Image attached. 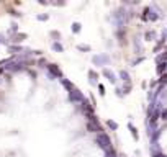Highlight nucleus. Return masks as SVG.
<instances>
[{"instance_id":"obj_19","label":"nucleus","mask_w":167,"mask_h":157,"mask_svg":"<svg viewBox=\"0 0 167 157\" xmlns=\"http://www.w3.org/2000/svg\"><path fill=\"white\" fill-rule=\"evenodd\" d=\"M49 36H52V38H61V33L59 31H49Z\"/></svg>"},{"instance_id":"obj_13","label":"nucleus","mask_w":167,"mask_h":157,"mask_svg":"<svg viewBox=\"0 0 167 157\" xmlns=\"http://www.w3.org/2000/svg\"><path fill=\"white\" fill-rule=\"evenodd\" d=\"M107 124H108L110 129H113V131H116V129H118V123H116V121H113V119H108Z\"/></svg>"},{"instance_id":"obj_12","label":"nucleus","mask_w":167,"mask_h":157,"mask_svg":"<svg viewBox=\"0 0 167 157\" xmlns=\"http://www.w3.org/2000/svg\"><path fill=\"white\" fill-rule=\"evenodd\" d=\"M154 38H156V31H152V30L146 31V39H148V41H152Z\"/></svg>"},{"instance_id":"obj_2","label":"nucleus","mask_w":167,"mask_h":157,"mask_svg":"<svg viewBox=\"0 0 167 157\" xmlns=\"http://www.w3.org/2000/svg\"><path fill=\"white\" fill-rule=\"evenodd\" d=\"M69 100H71V102H85V98H84V93L82 92H79V90H72L71 93H69Z\"/></svg>"},{"instance_id":"obj_21","label":"nucleus","mask_w":167,"mask_h":157,"mask_svg":"<svg viewBox=\"0 0 167 157\" xmlns=\"http://www.w3.org/2000/svg\"><path fill=\"white\" fill-rule=\"evenodd\" d=\"M152 157H167V155L164 154V152H161V151H157V152H154V154H152Z\"/></svg>"},{"instance_id":"obj_15","label":"nucleus","mask_w":167,"mask_h":157,"mask_svg":"<svg viewBox=\"0 0 167 157\" xmlns=\"http://www.w3.org/2000/svg\"><path fill=\"white\" fill-rule=\"evenodd\" d=\"M62 85L66 87V88H67L69 92H72V90H74V85H72V83L69 82V80H66V79H62Z\"/></svg>"},{"instance_id":"obj_14","label":"nucleus","mask_w":167,"mask_h":157,"mask_svg":"<svg viewBox=\"0 0 167 157\" xmlns=\"http://www.w3.org/2000/svg\"><path fill=\"white\" fill-rule=\"evenodd\" d=\"M80 28H82V25H80V23H72V26H71V30H72V33H79L80 31Z\"/></svg>"},{"instance_id":"obj_9","label":"nucleus","mask_w":167,"mask_h":157,"mask_svg":"<svg viewBox=\"0 0 167 157\" xmlns=\"http://www.w3.org/2000/svg\"><path fill=\"white\" fill-rule=\"evenodd\" d=\"M52 49H54L56 52H62V51H64V47H62V44H61V43L54 41V43H52Z\"/></svg>"},{"instance_id":"obj_7","label":"nucleus","mask_w":167,"mask_h":157,"mask_svg":"<svg viewBox=\"0 0 167 157\" xmlns=\"http://www.w3.org/2000/svg\"><path fill=\"white\" fill-rule=\"evenodd\" d=\"M48 69H49V72H52V74H54L58 79L62 77V72H61L59 67H56V64H51V66H48Z\"/></svg>"},{"instance_id":"obj_22","label":"nucleus","mask_w":167,"mask_h":157,"mask_svg":"<svg viewBox=\"0 0 167 157\" xmlns=\"http://www.w3.org/2000/svg\"><path fill=\"white\" fill-rule=\"evenodd\" d=\"M99 90H100V95H105V87L102 83H99Z\"/></svg>"},{"instance_id":"obj_10","label":"nucleus","mask_w":167,"mask_h":157,"mask_svg":"<svg viewBox=\"0 0 167 157\" xmlns=\"http://www.w3.org/2000/svg\"><path fill=\"white\" fill-rule=\"evenodd\" d=\"M131 88H133L131 82H125V83H123V88H121V90H123V93H129V92H131Z\"/></svg>"},{"instance_id":"obj_4","label":"nucleus","mask_w":167,"mask_h":157,"mask_svg":"<svg viewBox=\"0 0 167 157\" xmlns=\"http://www.w3.org/2000/svg\"><path fill=\"white\" fill-rule=\"evenodd\" d=\"M156 72L159 75H164V74H167V62H164V61H159L157 62V67H156Z\"/></svg>"},{"instance_id":"obj_23","label":"nucleus","mask_w":167,"mask_h":157,"mask_svg":"<svg viewBox=\"0 0 167 157\" xmlns=\"http://www.w3.org/2000/svg\"><path fill=\"white\" fill-rule=\"evenodd\" d=\"M116 95L118 96H123L125 93H123V90H121V88H116Z\"/></svg>"},{"instance_id":"obj_3","label":"nucleus","mask_w":167,"mask_h":157,"mask_svg":"<svg viewBox=\"0 0 167 157\" xmlns=\"http://www.w3.org/2000/svg\"><path fill=\"white\" fill-rule=\"evenodd\" d=\"M102 74H103L105 77H107V80H108V82H112V83H116V75L113 74V72L110 70L108 67H105V69L102 70Z\"/></svg>"},{"instance_id":"obj_20","label":"nucleus","mask_w":167,"mask_h":157,"mask_svg":"<svg viewBox=\"0 0 167 157\" xmlns=\"http://www.w3.org/2000/svg\"><path fill=\"white\" fill-rule=\"evenodd\" d=\"M36 18H38L39 21H44V20H48L49 17H48V15H44V13H41V15H38V17H36Z\"/></svg>"},{"instance_id":"obj_6","label":"nucleus","mask_w":167,"mask_h":157,"mask_svg":"<svg viewBox=\"0 0 167 157\" xmlns=\"http://www.w3.org/2000/svg\"><path fill=\"white\" fill-rule=\"evenodd\" d=\"M89 77H90V83L92 85H99V82H97V79H99V72H95L93 69L89 70Z\"/></svg>"},{"instance_id":"obj_11","label":"nucleus","mask_w":167,"mask_h":157,"mask_svg":"<svg viewBox=\"0 0 167 157\" xmlns=\"http://www.w3.org/2000/svg\"><path fill=\"white\" fill-rule=\"evenodd\" d=\"M120 77H121V80H123V82H129V74L126 70H120Z\"/></svg>"},{"instance_id":"obj_18","label":"nucleus","mask_w":167,"mask_h":157,"mask_svg":"<svg viewBox=\"0 0 167 157\" xmlns=\"http://www.w3.org/2000/svg\"><path fill=\"white\" fill-rule=\"evenodd\" d=\"M161 119H162V121H167V108H162V111H161Z\"/></svg>"},{"instance_id":"obj_1","label":"nucleus","mask_w":167,"mask_h":157,"mask_svg":"<svg viewBox=\"0 0 167 157\" xmlns=\"http://www.w3.org/2000/svg\"><path fill=\"white\" fill-rule=\"evenodd\" d=\"M97 144H99L103 151H108V149L112 147V141H110V138L105 132H100V134L97 136Z\"/></svg>"},{"instance_id":"obj_17","label":"nucleus","mask_w":167,"mask_h":157,"mask_svg":"<svg viewBox=\"0 0 167 157\" xmlns=\"http://www.w3.org/2000/svg\"><path fill=\"white\" fill-rule=\"evenodd\" d=\"M77 49L79 51H90L92 47L89 46V44H77Z\"/></svg>"},{"instance_id":"obj_8","label":"nucleus","mask_w":167,"mask_h":157,"mask_svg":"<svg viewBox=\"0 0 167 157\" xmlns=\"http://www.w3.org/2000/svg\"><path fill=\"white\" fill-rule=\"evenodd\" d=\"M128 128H129V131H131V134H133V138H134V141H138L139 139V134H138V129L133 126L131 123H128Z\"/></svg>"},{"instance_id":"obj_5","label":"nucleus","mask_w":167,"mask_h":157,"mask_svg":"<svg viewBox=\"0 0 167 157\" xmlns=\"http://www.w3.org/2000/svg\"><path fill=\"white\" fill-rule=\"evenodd\" d=\"M92 61H93V64H99V66H102V64H107L108 62V56H93Z\"/></svg>"},{"instance_id":"obj_16","label":"nucleus","mask_w":167,"mask_h":157,"mask_svg":"<svg viewBox=\"0 0 167 157\" xmlns=\"http://www.w3.org/2000/svg\"><path fill=\"white\" fill-rule=\"evenodd\" d=\"M164 44H165V41H164V39H161V41L156 44V47H154V52H159V51L162 49V47H164Z\"/></svg>"}]
</instances>
